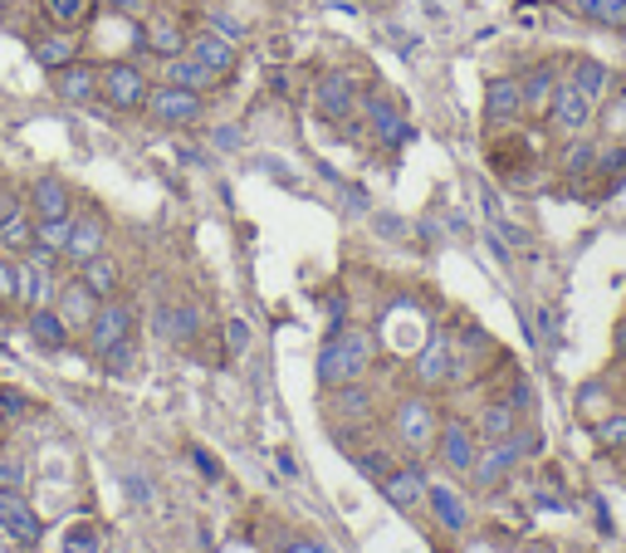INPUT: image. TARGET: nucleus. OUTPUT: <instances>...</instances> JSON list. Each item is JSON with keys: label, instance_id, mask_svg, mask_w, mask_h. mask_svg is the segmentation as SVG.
Wrapping results in <instances>:
<instances>
[{"label": "nucleus", "instance_id": "obj_1", "mask_svg": "<svg viewBox=\"0 0 626 553\" xmlns=\"http://www.w3.org/2000/svg\"><path fill=\"white\" fill-rule=\"evenodd\" d=\"M372 353H377V343H372L367 328H348V324H338V328L328 334V343L318 348V363H313V377H318L323 392H338V387L362 382V377H367Z\"/></svg>", "mask_w": 626, "mask_h": 553}, {"label": "nucleus", "instance_id": "obj_2", "mask_svg": "<svg viewBox=\"0 0 626 553\" xmlns=\"http://www.w3.org/2000/svg\"><path fill=\"white\" fill-rule=\"evenodd\" d=\"M133 328H137L133 304H123V299H103L98 314H93V324L84 328L88 353H93L108 373H123L127 357H133Z\"/></svg>", "mask_w": 626, "mask_h": 553}, {"label": "nucleus", "instance_id": "obj_3", "mask_svg": "<svg viewBox=\"0 0 626 553\" xmlns=\"http://www.w3.org/2000/svg\"><path fill=\"white\" fill-rule=\"evenodd\" d=\"M387 426L406 455H430L436 451V436H440V406L430 402L426 392H406L391 402Z\"/></svg>", "mask_w": 626, "mask_h": 553}, {"label": "nucleus", "instance_id": "obj_4", "mask_svg": "<svg viewBox=\"0 0 626 553\" xmlns=\"http://www.w3.org/2000/svg\"><path fill=\"white\" fill-rule=\"evenodd\" d=\"M147 93H152V84H147V74L137 70V64L127 60H108L98 64V103L113 113H142L147 109Z\"/></svg>", "mask_w": 626, "mask_h": 553}, {"label": "nucleus", "instance_id": "obj_5", "mask_svg": "<svg viewBox=\"0 0 626 553\" xmlns=\"http://www.w3.org/2000/svg\"><path fill=\"white\" fill-rule=\"evenodd\" d=\"M362 99H367V84L358 70H328L313 84V113L323 123H348L352 113H362Z\"/></svg>", "mask_w": 626, "mask_h": 553}, {"label": "nucleus", "instance_id": "obj_6", "mask_svg": "<svg viewBox=\"0 0 626 553\" xmlns=\"http://www.w3.org/2000/svg\"><path fill=\"white\" fill-rule=\"evenodd\" d=\"M543 123L558 133V138H583L587 123H597V103L587 99V93L563 74V79H558L553 103H548V118H543Z\"/></svg>", "mask_w": 626, "mask_h": 553}, {"label": "nucleus", "instance_id": "obj_7", "mask_svg": "<svg viewBox=\"0 0 626 553\" xmlns=\"http://www.w3.org/2000/svg\"><path fill=\"white\" fill-rule=\"evenodd\" d=\"M147 118L162 123V128H191V123L205 118V93L196 89H176V84H162V89L147 93Z\"/></svg>", "mask_w": 626, "mask_h": 553}, {"label": "nucleus", "instance_id": "obj_8", "mask_svg": "<svg viewBox=\"0 0 626 553\" xmlns=\"http://www.w3.org/2000/svg\"><path fill=\"white\" fill-rule=\"evenodd\" d=\"M411 377H416L421 392H440V387H455L460 382V363H455V343L446 334H430L421 343L416 363H411Z\"/></svg>", "mask_w": 626, "mask_h": 553}, {"label": "nucleus", "instance_id": "obj_9", "mask_svg": "<svg viewBox=\"0 0 626 553\" xmlns=\"http://www.w3.org/2000/svg\"><path fill=\"white\" fill-rule=\"evenodd\" d=\"M485 158H489V167H494L504 181H518V177H524V172H534L538 148L524 138V133L514 128V123H509V128H494V138H489Z\"/></svg>", "mask_w": 626, "mask_h": 553}, {"label": "nucleus", "instance_id": "obj_10", "mask_svg": "<svg viewBox=\"0 0 626 553\" xmlns=\"http://www.w3.org/2000/svg\"><path fill=\"white\" fill-rule=\"evenodd\" d=\"M430 455H436L450 475H470V465H475V455H479L475 426L460 422V416H440V436H436V451Z\"/></svg>", "mask_w": 626, "mask_h": 553}, {"label": "nucleus", "instance_id": "obj_11", "mask_svg": "<svg viewBox=\"0 0 626 553\" xmlns=\"http://www.w3.org/2000/svg\"><path fill=\"white\" fill-rule=\"evenodd\" d=\"M108 246V216L103 206H84L68 216V246H64V260L68 265H84V260L103 255Z\"/></svg>", "mask_w": 626, "mask_h": 553}, {"label": "nucleus", "instance_id": "obj_12", "mask_svg": "<svg viewBox=\"0 0 626 553\" xmlns=\"http://www.w3.org/2000/svg\"><path fill=\"white\" fill-rule=\"evenodd\" d=\"M0 529H5L20 549H39V539H45V519H39L35 504L25 500V490H0Z\"/></svg>", "mask_w": 626, "mask_h": 553}, {"label": "nucleus", "instance_id": "obj_13", "mask_svg": "<svg viewBox=\"0 0 626 553\" xmlns=\"http://www.w3.org/2000/svg\"><path fill=\"white\" fill-rule=\"evenodd\" d=\"M362 118H367L372 138H377L381 148H401V142L411 138V128H406V118H401L397 99H391V93H381V89H367V99H362Z\"/></svg>", "mask_w": 626, "mask_h": 553}, {"label": "nucleus", "instance_id": "obj_14", "mask_svg": "<svg viewBox=\"0 0 626 553\" xmlns=\"http://www.w3.org/2000/svg\"><path fill=\"white\" fill-rule=\"evenodd\" d=\"M98 304H103V299L88 289L84 275H74V279H64V285H54V314L68 324V334H84V328L93 324Z\"/></svg>", "mask_w": 626, "mask_h": 553}, {"label": "nucleus", "instance_id": "obj_15", "mask_svg": "<svg viewBox=\"0 0 626 553\" xmlns=\"http://www.w3.org/2000/svg\"><path fill=\"white\" fill-rule=\"evenodd\" d=\"M186 45H191V30L181 25V15L176 11H152L142 25V50L156 54V60H172V54H186Z\"/></svg>", "mask_w": 626, "mask_h": 553}, {"label": "nucleus", "instance_id": "obj_16", "mask_svg": "<svg viewBox=\"0 0 626 553\" xmlns=\"http://www.w3.org/2000/svg\"><path fill=\"white\" fill-rule=\"evenodd\" d=\"M25 206L35 221H64L74 216V191H68L64 177H35L25 191Z\"/></svg>", "mask_w": 626, "mask_h": 553}, {"label": "nucleus", "instance_id": "obj_17", "mask_svg": "<svg viewBox=\"0 0 626 553\" xmlns=\"http://www.w3.org/2000/svg\"><path fill=\"white\" fill-rule=\"evenodd\" d=\"M524 118V89H518L514 74H499L485 84V123L489 128H509V123Z\"/></svg>", "mask_w": 626, "mask_h": 553}, {"label": "nucleus", "instance_id": "obj_18", "mask_svg": "<svg viewBox=\"0 0 626 553\" xmlns=\"http://www.w3.org/2000/svg\"><path fill=\"white\" fill-rule=\"evenodd\" d=\"M377 490H381V500H387L391 510L411 514V510H421V504H426L430 485H426V470H421V465H397V470H391Z\"/></svg>", "mask_w": 626, "mask_h": 553}, {"label": "nucleus", "instance_id": "obj_19", "mask_svg": "<svg viewBox=\"0 0 626 553\" xmlns=\"http://www.w3.org/2000/svg\"><path fill=\"white\" fill-rule=\"evenodd\" d=\"M558 79H563V70H558L553 60L534 64V70L518 79V89H524V118H534V123L548 118V103H553V93H558Z\"/></svg>", "mask_w": 626, "mask_h": 553}, {"label": "nucleus", "instance_id": "obj_20", "mask_svg": "<svg viewBox=\"0 0 626 553\" xmlns=\"http://www.w3.org/2000/svg\"><path fill=\"white\" fill-rule=\"evenodd\" d=\"M54 93L59 103H68V109H88V103H98V64H64V70L54 74Z\"/></svg>", "mask_w": 626, "mask_h": 553}, {"label": "nucleus", "instance_id": "obj_21", "mask_svg": "<svg viewBox=\"0 0 626 553\" xmlns=\"http://www.w3.org/2000/svg\"><path fill=\"white\" fill-rule=\"evenodd\" d=\"M201 304H191V299H181V304H166L162 314H156V334L166 338L172 348H191L196 338H201Z\"/></svg>", "mask_w": 626, "mask_h": 553}, {"label": "nucleus", "instance_id": "obj_22", "mask_svg": "<svg viewBox=\"0 0 626 553\" xmlns=\"http://www.w3.org/2000/svg\"><path fill=\"white\" fill-rule=\"evenodd\" d=\"M328 397V412L333 422H352V426H367L377 416V402H372V387L367 382H348L338 392H323Z\"/></svg>", "mask_w": 626, "mask_h": 553}, {"label": "nucleus", "instance_id": "obj_23", "mask_svg": "<svg viewBox=\"0 0 626 553\" xmlns=\"http://www.w3.org/2000/svg\"><path fill=\"white\" fill-rule=\"evenodd\" d=\"M186 50H191L196 60H201L205 70H211L221 84L230 79V74H235V64H240V54H235V45H230V40H221V35H215V30H196Z\"/></svg>", "mask_w": 626, "mask_h": 553}, {"label": "nucleus", "instance_id": "obj_24", "mask_svg": "<svg viewBox=\"0 0 626 553\" xmlns=\"http://www.w3.org/2000/svg\"><path fill=\"white\" fill-rule=\"evenodd\" d=\"M524 426V412H518L509 397H494V402H485V412H479V422H475V436H479V445H489V441H509V436Z\"/></svg>", "mask_w": 626, "mask_h": 553}, {"label": "nucleus", "instance_id": "obj_25", "mask_svg": "<svg viewBox=\"0 0 626 553\" xmlns=\"http://www.w3.org/2000/svg\"><path fill=\"white\" fill-rule=\"evenodd\" d=\"M162 84H176V89H196V93H211L221 79H215V74L205 70V64L196 60L191 50H186V54H172V60H162Z\"/></svg>", "mask_w": 626, "mask_h": 553}, {"label": "nucleus", "instance_id": "obj_26", "mask_svg": "<svg viewBox=\"0 0 626 553\" xmlns=\"http://www.w3.org/2000/svg\"><path fill=\"white\" fill-rule=\"evenodd\" d=\"M29 338H35L39 348H45V353H64L68 343H74V334H68V324L64 318L54 314V304H45V309H29Z\"/></svg>", "mask_w": 626, "mask_h": 553}, {"label": "nucleus", "instance_id": "obj_27", "mask_svg": "<svg viewBox=\"0 0 626 553\" xmlns=\"http://www.w3.org/2000/svg\"><path fill=\"white\" fill-rule=\"evenodd\" d=\"M78 35H68V30H59V35H39L35 45H29V54H35V64L39 70H49V74H59L64 64H74L78 60Z\"/></svg>", "mask_w": 626, "mask_h": 553}, {"label": "nucleus", "instance_id": "obj_28", "mask_svg": "<svg viewBox=\"0 0 626 553\" xmlns=\"http://www.w3.org/2000/svg\"><path fill=\"white\" fill-rule=\"evenodd\" d=\"M15 304H25V314H29V309L54 304V285H49V269H45V265H35V260H20Z\"/></svg>", "mask_w": 626, "mask_h": 553}, {"label": "nucleus", "instance_id": "obj_29", "mask_svg": "<svg viewBox=\"0 0 626 553\" xmlns=\"http://www.w3.org/2000/svg\"><path fill=\"white\" fill-rule=\"evenodd\" d=\"M573 15H583V21L602 25V30H616L626 35V0H563Z\"/></svg>", "mask_w": 626, "mask_h": 553}, {"label": "nucleus", "instance_id": "obj_30", "mask_svg": "<svg viewBox=\"0 0 626 553\" xmlns=\"http://www.w3.org/2000/svg\"><path fill=\"white\" fill-rule=\"evenodd\" d=\"M78 275L88 279V289H93L98 299H117V289H123V265H117L113 255H93L78 265Z\"/></svg>", "mask_w": 626, "mask_h": 553}, {"label": "nucleus", "instance_id": "obj_31", "mask_svg": "<svg viewBox=\"0 0 626 553\" xmlns=\"http://www.w3.org/2000/svg\"><path fill=\"white\" fill-rule=\"evenodd\" d=\"M426 504L436 510V519L446 524L450 533H465V529H470V510H465V500H460L450 485H430V490H426Z\"/></svg>", "mask_w": 626, "mask_h": 553}, {"label": "nucleus", "instance_id": "obj_32", "mask_svg": "<svg viewBox=\"0 0 626 553\" xmlns=\"http://www.w3.org/2000/svg\"><path fill=\"white\" fill-rule=\"evenodd\" d=\"M597 128H602V142H626V84L606 89V103L597 109Z\"/></svg>", "mask_w": 626, "mask_h": 553}, {"label": "nucleus", "instance_id": "obj_33", "mask_svg": "<svg viewBox=\"0 0 626 553\" xmlns=\"http://www.w3.org/2000/svg\"><path fill=\"white\" fill-rule=\"evenodd\" d=\"M567 79L577 84V89L587 93V99H602L606 89H612V74H606V64H597V60H587V54H577L573 64H567Z\"/></svg>", "mask_w": 626, "mask_h": 553}, {"label": "nucleus", "instance_id": "obj_34", "mask_svg": "<svg viewBox=\"0 0 626 553\" xmlns=\"http://www.w3.org/2000/svg\"><path fill=\"white\" fill-rule=\"evenodd\" d=\"M592 158H597V142L567 138V148H563V158H558V167H563V177L573 181V187H583L587 172H592Z\"/></svg>", "mask_w": 626, "mask_h": 553}, {"label": "nucleus", "instance_id": "obj_35", "mask_svg": "<svg viewBox=\"0 0 626 553\" xmlns=\"http://www.w3.org/2000/svg\"><path fill=\"white\" fill-rule=\"evenodd\" d=\"M592 436L606 455H626V412H602L592 422Z\"/></svg>", "mask_w": 626, "mask_h": 553}, {"label": "nucleus", "instance_id": "obj_36", "mask_svg": "<svg viewBox=\"0 0 626 553\" xmlns=\"http://www.w3.org/2000/svg\"><path fill=\"white\" fill-rule=\"evenodd\" d=\"M0 246H5L10 255H25V250L35 246V216L20 211L15 221H5V226H0Z\"/></svg>", "mask_w": 626, "mask_h": 553}, {"label": "nucleus", "instance_id": "obj_37", "mask_svg": "<svg viewBox=\"0 0 626 553\" xmlns=\"http://www.w3.org/2000/svg\"><path fill=\"white\" fill-rule=\"evenodd\" d=\"M29 485V461L15 445H0V490H25Z\"/></svg>", "mask_w": 626, "mask_h": 553}, {"label": "nucleus", "instance_id": "obj_38", "mask_svg": "<svg viewBox=\"0 0 626 553\" xmlns=\"http://www.w3.org/2000/svg\"><path fill=\"white\" fill-rule=\"evenodd\" d=\"M45 15L54 25H64V30H74V25H84L93 15V0H45Z\"/></svg>", "mask_w": 626, "mask_h": 553}, {"label": "nucleus", "instance_id": "obj_39", "mask_svg": "<svg viewBox=\"0 0 626 553\" xmlns=\"http://www.w3.org/2000/svg\"><path fill=\"white\" fill-rule=\"evenodd\" d=\"M352 461H358V470L367 475L372 485H381L391 470H397V455H391V451H381V445H372V451H358V455H352Z\"/></svg>", "mask_w": 626, "mask_h": 553}, {"label": "nucleus", "instance_id": "obj_40", "mask_svg": "<svg viewBox=\"0 0 626 553\" xmlns=\"http://www.w3.org/2000/svg\"><path fill=\"white\" fill-rule=\"evenodd\" d=\"M35 412H39L35 397H25L20 387H0V416H5V422H25V416H35Z\"/></svg>", "mask_w": 626, "mask_h": 553}, {"label": "nucleus", "instance_id": "obj_41", "mask_svg": "<svg viewBox=\"0 0 626 553\" xmlns=\"http://www.w3.org/2000/svg\"><path fill=\"white\" fill-rule=\"evenodd\" d=\"M98 524H68L64 529V553H98L103 549V539H98Z\"/></svg>", "mask_w": 626, "mask_h": 553}, {"label": "nucleus", "instance_id": "obj_42", "mask_svg": "<svg viewBox=\"0 0 626 553\" xmlns=\"http://www.w3.org/2000/svg\"><path fill=\"white\" fill-rule=\"evenodd\" d=\"M35 246L54 250V255L64 260V246H68V216H64V221H35Z\"/></svg>", "mask_w": 626, "mask_h": 553}, {"label": "nucleus", "instance_id": "obj_43", "mask_svg": "<svg viewBox=\"0 0 626 553\" xmlns=\"http://www.w3.org/2000/svg\"><path fill=\"white\" fill-rule=\"evenodd\" d=\"M15 285H20V260H10V250L0 246V304H15Z\"/></svg>", "mask_w": 626, "mask_h": 553}, {"label": "nucleus", "instance_id": "obj_44", "mask_svg": "<svg viewBox=\"0 0 626 553\" xmlns=\"http://www.w3.org/2000/svg\"><path fill=\"white\" fill-rule=\"evenodd\" d=\"M20 211H29L25 206V191H20L15 181H0V226H5V221H15Z\"/></svg>", "mask_w": 626, "mask_h": 553}, {"label": "nucleus", "instance_id": "obj_45", "mask_svg": "<svg viewBox=\"0 0 626 553\" xmlns=\"http://www.w3.org/2000/svg\"><path fill=\"white\" fill-rule=\"evenodd\" d=\"M211 30L221 35V40H230V45H240V21H230V15H211Z\"/></svg>", "mask_w": 626, "mask_h": 553}, {"label": "nucleus", "instance_id": "obj_46", "mask_svg": "<svg viewBox=\"0 0 626 553\" xmlns=\"http://www.w3.org/2000/svg\"><path fill=\"white\" fill-rule=\"evenodd\" d=\"M225 338H230V348H235V353H240V348L250 343V328H245L240 318H230V324H225Z\"/></svg>", "mask_w": 626, "mask_h": 553}, {"label": "nucleus", "instance_id": "obj_47", "mask_svg": "<svg viewBox=\"0 0 626 553\" xmlns=\"http://www.w3.org/2000/svg\"><path fill=\"white\" fill-rule=\"evenodd\" d=\"M524 553H558V549H553L548 539H528V543H524Z\"/></svg>", "mask_w": 626, "mask_h": 553}, {"label": "nucleus", "instance_id": "obj_48", "mask_svg": "<svg viewBox=\"0 0 626 553\" xmlns=\"http://www.w3.org/2000/svg\"><path fill=\"white\" fill-rule=\"evenodd\" d=\"M616 353L626 357V318H622V324H616Z\"/></svg>", "mask_w": 626, "mask_h": 553}, {"label": "nucleus", "instance_id": "obj_49", "mask_svg": "<svg viewBox=\"0 0 626 553\" xmlns=\"http://www.w3.org/2000/svg\"><path fill=\"white\" fill-rule=\"evenodd\" d=\"M108 5H117V11H133L137 0H108Z\"/></svg>", "mask_w": 626, "mask_h": 553}, {"label": "nucleus", "instance_id": "obj_50", "mask_svg": "<svg viewBox=\"0 0 626 553\" xmlns=\"http://www.w3.org/2000/svg\"><path fill=\"white\" fill-rule=\"evenodd\" d=\"M5 426H10V422H5V416H0V445H5Z\"/></svg>", "mask_w": 626, "mask_h": 553}, {"label": "nucleus", "instance_id": "obj_51", "mask_svg": "<svg viewBox=\"0 0 626 553\" xmlns=\"http://www.w3.org/2000/svg\"><path fill=\"white\" fill-rule=\"evenodd\" d=\"M0 25H5V0H0Z\"/></svg>", "mask_w": 626, "mask_h": 553}, {"label": "nucleus", "instance_id": "obj_52", "mask_svg": "<svg viewBox=\"0 0 626 553\" xmlns=\"http://www.w3.org/2000/svg\"><path fill=\"white\" fill-rule=\"evenodd\" d=\"M367 5H377V0H367Z\"/></svg>", "mask_w": 626, "mask_h": 553}, {"label": "nucleus", "instance_id": "obj_53", "mask_svg": "<svg viewBox=\"0 0 626 553\" xmlns=\"http://www.w3.org/2000/svg\"><path fill=\"white\" fill-rule=\"evenodd\" d=\"M577 553H587V549H577Z\"/></svg>", "mask_w": 626, "mask_h": 553}]
</instances>
